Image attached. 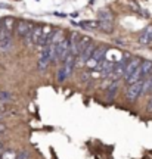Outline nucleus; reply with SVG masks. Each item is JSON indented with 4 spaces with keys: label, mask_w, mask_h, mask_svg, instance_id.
<instances>
[{
    "label": "nucleus",
    "mask_w": 152,
    "mask_h": 159,
    "mask_svg": "<svg viewBox=\"0 0 152 159\" xmlns=\"http://www.w3.org/2000/svg\"><path fill=\"white\" fill-rule=\"evenodd\" d=\"M140 68H142V72H143V78L145 77H149L152 75V62L151 61H142L140 63Z\"/></svg>",
    "instance_id": "nucleus-8"
},
{
    "label": "nucleus",
    "mask_w": 152,
    "mask_h": 159,
    "mask_svg": "<svg viewBox=\"0 0 152 159\" xmlns=\"http://www.w3.org/2000/svg\"><path fill=\"white\" fill-rule=\"evenodd\" d=\"M62 40H64V37H62V31H55L53 35H52V39H50V44L56 46V44L61 43Z\"/></svg>",
    "instance_id": "nucleus-13"
},
{
    "label": "nucleus",
    "mask_w": 152,
    "mask_h": 159,
    "mask_svg": "<svg viewBox=\"0 0 152 159\" xmlns=\"http://www.w3.org/2000/svg\"><path fill=\"white\" fill-rule=\"evenodd\" d=\"M78 25L86 30H97L99 28V21H83Z\"/></svg>",
    "instance_id": "nucleus-11"
},
{
    "label": "nucleus",
    "mask_w": 152,
    "mask_h": 159,
    "mask_svg": "<svg viewBox=\"0 0 152 159\" xmlns=\"http://www.w3.org/2000/svg\"><path fill=\"white\" fill-rule=\"evenodd\" d=\"M12 99V94L7 93V91H0V102L2 100H11Z\"/></svg>",
    "instance_id": "nucleus-18"
},
{
    "label": "nucleus",
    "mask_w": 152,
    "mask_h": 159,
    "mask_svg": "<svg viewBox=\"0 0 152 159\" xmlns=\"http://www.w3.org/2000/svg\"><path fill=\"white\" fill-rule=\"evenodd\" d=\"M67 78H68L67 71H65V68H64V66H61V68L58 69V83H64Z\"/></svg>",
    "instance_id": "nucleus-15"
},
{
    "label": "nucleus",
    "mask_w": 152,
    "mask_h": 159,
    "mask_svg": "<svg viewBox=\"0 0 152 159\" xmlns=\"http://www.w3.org/2000/svg\"><path fill=\"white\" fill-rule=\"evenodd\" d=\"M86 65H87V66H89L90 69H95V68H97V65H99V62L96 61L95 57H90V59H89V61L86 62Z\"/></svg>",
    "instance_id": "nucleus-17"
},
{
    "label": "nucleus",
    "mask_w": 152,
    "mask_h": 159,
    "mask_svg": "<svg viewBox=\"0 0 152 159\" xmlns=\"http://www.w3.org/2000/svg\"><path fill=\"white\" fill-rule=\"evenodd\" d=\"M3 21V31H6V33H11L13 31V28H15V24H17V21H15V18L13 16H6L2 19Z\"/></svg>",
    "instance_id": "nucleus-5"
},
{
    "label": "nucleus",
    "mask_w": 152,
    "mask_h": 159,
    "mask_svg": "<svg viewBox=\"0 0 152 159\" xmlns=\"http://www.w3.org/2000/svg\"><path fill=\"white\" fill-rule=\"evenodd\" d=\"M146 109H148V112H152V97L149 99V102H148V106H146Z\"/></svg>",
    "instance_id": "nucleus-19"
},
{
    "label": "nucleus",
    "mask_w": 152,
    "mask_h": 159,
    "mask_svg": "<svg viewBox=\"0 0 152 159\" xmlns=\"http://www.w3.org/2000/svg\"><path fill=\"white\" fill-rule=\"evenodd\" d=\"M118 90V81H112L111 84L108 85V93H107V99L108 100H112Z\"/></svg>",
    "instance_id": "nucleus-6"
},
{
    "label": "nucleus",
    "mask_w": 152,
    "mask_h": 159,
    "mask_svg": "<svg viewBox=\"0 0 152 159\" xmlns=\"http://www.w3.org/2000/svg\"><path fill=\"white\" fill-rule=\"evenodd\" d=\"M99 21H107V22H112V13L108 9H101L99 11Z\"/></svg>",
    "instance_id": "nucleus-9"
},
{
    "label": "nucleus",
    "mask_w": 152,
    "mask_h": 159,
    "mask_svg": "<svg viewBox=\"0 0 152 159\" xmlns=\"http://www.w3.org/2000/svg\"><path fill=\"white\" fill-rule=\"evenodd\" d=\"M2 149H3V143L0 142V150H2Z\"/></svg>",
    "instance_id": "nucleus-22"
},
{
    "label": "nucleus",
    "mask_w": 152,
    "mask_h": 159,
    "mask_svg": "<svg viewBox=\"0 0 152 159\" xmlns=\"http://www.w3.org/2000/svg\"><path fill=\"white\" fill-rule=\"evenodd\" d=\"M140 63H142V61L139 59V57H131V59L129 61V63H127V66H126V72H124V80L129 78L130 75L133 74L136 69L140 66Z\"/></svg>",
    "instance_id": "nucleus-3"
},
{
    "label": "nucleus",
    "mask_w": 152,
    "mask_h": 159,
    "mask_svg": "<svg viewBox=\"0 0 152 159\" xmlns=\"http://www.w3.org/2000/svg\"><path fill=\"white\" fill-rule=\"evenodd\" d=\"M0 159H2V153H0Z\"/></svg>",
    "instance_id": "nucleus-23"
},
{
    "label": "nucleus",
    "mask_w": 152,
    "mask_h": 159,
    "mask_svg": "<svg viewBox=\"0 0 152 159\" xmlns=\"http://www.w3.org/2000/svg\"><path fill=\"white\" fill-rule=\"evenodd\" d=\"M151 40H152V27H148V28L142 33L140 37H139V43H142V44H148Z\"/></svg>",
    "instance_id": "nucleus-7"
},
{
    "label": "nucleus",
    "mask_w": 152,
    "mask_h": 159,
    "mask_svg": "<svg viewBox=\"0 0 152 159\" xmlns=\"http://www.w3.org/2000/svg\"><path fill=\"white\" fill-rule=\"evenodd\" d=\"M83 77H81V81H87L89 80V74H81Z\"/></svg>",
    "instance_id": "nucleus-20"
},
{
    "label": "nucleus",
    "mask_w": 152,
    "mask_h": 159,
    "mask_svg": "<svg viewBox=\"0 0 152 159\" xmlns=\"http://www.w3.org/2000/svg\"><path fill=\"white\" fill-rule=\"evenodd\" d=\"M18 153L15 150H5L3 153H2V159H17Z\"/></svg>",
    "instance_id": "nucleus-16"
},
{
    "label": "nucleus",
    "mask_w": 152,
    "mask_h": 159,
    "mask_svg": "<svg viewBox=\"0 0 152 159\" xmlns=\"http://www.w3.org/2000/svg\"><path fill=\"white\" fill-rule=\"evenodd\" d=\"M99 28L103 30L105 33H111V31H112V22H107V21H99Z\"/></svg>",
    "instance_id": "nucleus-14"
},
{
    "label": "nucleus",
    "mask_w": 152,
    "mask_h": 159,
    "mask_svg": "<svg viewBox=\"0 0 152 159\" xmlns=\"http://www.w3.org/2000/svg\"><path fill=\"white\" fill-rule=\"evenodd\" d=\"M142 87H143V80L139 81V83H136V84L129 85L127 90H126V99L129 102H135L136 99L142 94Z\"/></svg>",
    "instance_id": "nucleus-1"
},
{
    "label": "nucleus",
    "mask_w": 152,
    "mask_h": 159,
    "mask_svg": "<svg viewBox=\"0 0 152 159\" xmlns=\"http://www.w3.org/2000/svg\"><path fill=\"white\" fill-rule=\"evenodd\" d=\"M12 47V34L11 33H6V31H2L0 34V50H9Z\"/></svg>",
    "instance_id": "nucleus-4"
},
{
    "label": "nucleus",
    "mask_w": 152,
    "mask_h": 159,
    "mask_svg": "<svg viewBox=\"0 0 152 159\" xmlns=\"http://www.w3.org/2000/svg\"><path fill=\"white\" fill-rule=\"evenodd\" d=\"M2 31H3V21L0 19V34H2Z\"/></svg>",
    "instance_id": "nucleus-21"
},
{
    "label": "nucleus",
    "mask_w": 152,
    "mask_h": 159,
    "mask_svg": "<svg viewBox=\"0 0 152 159\" xmlns=\"http://www.w3.org/2000/svg\"><path fill=\"white\" fill-rule=\"evenodd\" d=\"M151 93H152V89H151Z\"/></svg>",
    "instance_id": "nucleus-24"
},
{
    "label": "nucleus",
    "mask_w": 152,
    "mask_h": 159,
    "mask_svg": "<svg viewBox=\"0 0 152 159\" xmlns=\"http://www.w3.org/2000/svg\"><path fill=\"white\" fill-rule=\"evenodd\" d=\"M105 55H107V49H105V47H97L92 57H95L97 62H102V61L105 59Z\"/></svg>",
    "instance_id": "nucleus-10"
},
{
    "label": "nucleus",
    "mask_w": 152,
    "mask_h": 159,
    "mask_svg": "<svg viewBox=\"0 0 152 159\" xmlns=\"http://www.w3.org/2000/svg\"><path fill=\"white\" fill-rule=\"evenodd\" d=\"M40 39H41V27H36L33 31V34H31V43L39 46Z\"/></svg>",
    "instance_id": "nucleus-12"
},
{
    "label": "nucleus",
    "mask_w": 152,
    "mask_h": 159,
    "mask_svg": "<svg viewBox=\"0 0 152 159\" xmlns=\"http://www.w3.org/2000/svg\"><path fill=\"white\" fill-rule=\"evenodd\" d=\"M69 40L68 39H64L59 43L56 44V56H58V61H65L68 56H69Z\"/></svg>",
    "instance_id": "nucleus-2"
}]
</instances>
